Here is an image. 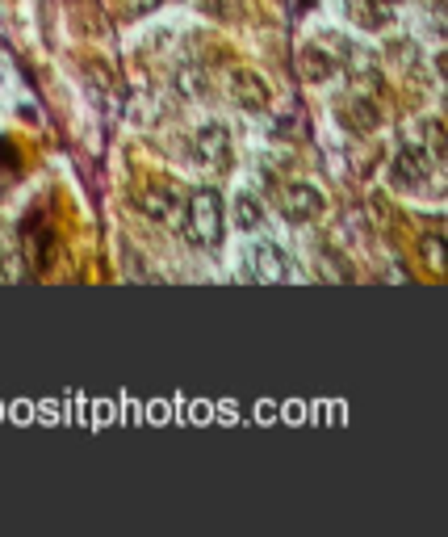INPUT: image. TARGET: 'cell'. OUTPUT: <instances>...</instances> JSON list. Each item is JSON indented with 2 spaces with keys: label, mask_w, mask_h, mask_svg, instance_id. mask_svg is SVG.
Returning a JSON list of instances; mask_svg holds the SVG:
<instances>
[{
  "label": "cell",
  "mask_w": 448,
  "mask_h": 537,
  "mask_svg": "<svg viewBox=\"0 0 448 537\" xmlns=\"http://www.w3.org/2000/svg\"><path fill=\"white\" fill-rule=\"evenodd\" d=\"M185 235L197 244V248H219L222 244V231H227V210H222V198L214 189H201L193 194L185 206Z\"/></svg>",
  "instance_id": "obj_1"
},
{
  "label": "cell",
  "mask_w": 448,
  "mask_h": 537,
  "mask_svg": "<svg viewBox=\"0 0 448 537\" xmlns=\"http://www.w3.org/2000/svg\"><path fill=\"white\" fill-rule=\"evenodd\" d=\"M193 160L206 168V173H219V176L230 168V131L222 122H206V126L193 134Z\"/></svg>",
  "instance_id": "obj_2"
},
{
  "label": "cell",
  "mask_w": 448,
  "mask_h": 537,
  "mask_svg": "<svg viewBox=\"0 0 448 537\" xmlns=\"http://www.w3.org/2000/svg\"><path fill=\"white\" fill-rule=\"evenodd\" d=\"M323 206H327V198H323V189L310 185V181H294V185L281 189V210L285 219L294 223H310L323 214Z\"/></svg>",
  "instance_id": "obj_3"
},
{
  "label": "cell",
  "mask_w": 448,
  "mask_h": 537,
  "mask_svg": "<svg viewBox=\"0 0 448 537\" xmlns=\"http://www.w3.org/2000/svg\"><path fill=\"white\" fill-rule=\"evenodd\" d=\"M227 93L230 101L239 105L243 114H264L268 110V85H264L256 72H248V67H235L227 76Z\"/></svg>",
  "instance_id": "obj_4"
},
{
  "label": "cell",
  "mask_w": 448,
  "mask_h": 537,
  "mask_svg": "<svg viewBox=\"0 0 448 537\" xmlns=\"http://www.w3.org/2000/svg\"><path fill=\"white\" fill-rule=\"evenodd\" d=\"M243 277H252V282H289V277H294V264H289V256H285L277 244L260 240V244H252V269Z\"/></svg>",
  "instance_id": "obj_5"
},
{
  "label": "cell",
  "mask_w": 448,
  "mask_h": 537,
  "mask_svg": "<svg viewBox=\"0 0 448 537\" xmlns=\"http://www.w3.org/2000/svg\"><path fill=\"white\" fill-rule=\"evenodd\" d=\"M394 185L398 189H424L427 185V173H432V155L424 147H403V152L394 155Z\"/></svg>",
  "instance_id": "obj_6"
},
{
  "label": "cell",
  "mask_w": 448,
  "mask_h": 537,
  "mask_svg": "<svg viewBox=\"0 0 448 537\" xmlns=\"http://www.w3.org/2000/svg\"><path fill=\"white\" fill-rule=\"evenodd\" d=\"M339 122L356 134H373L377 131V122H382V110L361 93V97H352V101H339Z\"/></svg>",
  "instance_id": "obj_7"
},
{
  "label": "cell",
  "mask_w": 448,
  "mask_h": 537,
  "mask_svg": "<svg viewBox=\"0 0 448 537\" xmlns=\"http://www.w3.org/2000/svg\"><path fill=\"white\" fill-rule=\"evenodd\" d=\"M176 194L172 189H142L139 194V210L147 214V219H155V223H172L176 219Z\"/></svg>",
  "instance_id": "obj_8"
},
{
  "label": "cell",
  "mask_w": 448,
  "mask_h": 537,
  "mask_svg": "<svg viewBox=\"0 0 448 537\" xmlns=\"http://www.w3.org/2000/svg\"><path fill=\"white\" fill-rule=\"evenodd\" d=\"M297 64H302V76H307L310 85H323V80L336 76V55H327V46H318V43L307 46Z\"/></svg>",
  "instance_id": "obj_9"
},
{
  "label": "cell",
  "mask_w": 448,
  "mask_h": 537,
  "mask_svg": "<svg viewBox=\"0 0 448 537\" xmlns=\"http://www.w3.org/2000/svg\"><path fill=\"white\" fill-rule=\"evenodd\" d=\"M344 59H352V85L356 88H377L382 85V72H377L373 51H365V46H348V55Z\"/></svg>",
  "instance_id": "obj_10"
},
{
  "label": "cell",
  "mask_w": 448,
  "mask_h": 537,
  "mask_svg": "<svg viewBox=\"0 0 448 537\" xmlns=\"http://www.w3.org/2000/svg\"><path fill=\"white\" fill-rule=\"evenodd\" d=\"M352 13V22L361 25V30H382L390 22V9H385V0H344Z\"/></svg>",
  "instance_id": "obj_11"
},
{
  "label": "cell",
  "mask_w": 448,
  "mask_h": 537,
  "mask_svg": "<svg viewBox=\"0 0 448 537\" xmlns=\"http://www.w3.org/2000/svg\"><path fill=\"white\" fill-rule=\"evenodd\" d=\"M264 223V210L256 194H235V227L239 231H256Z\"/></svg>",
  "instance_id": "obj_12"
},
{
  "label": "cell",
  "mask_w": 448,
  "mask_h": 537,
  "mask_svg": "<svg viewBox=\"0 0 448 537\" xmlns=\"http://www.w3.org/2000/svg\"><path fill=\"white\" fill-rule=\"evenodd\" d=\"M415 134H424V152L432 155V160H444V126H440L436 118H427L415 126Z\"/></svg>",
  "instance_id": "obj_13"
},
{
  "label": "cell",
  "mask_w": 448,
  "mask_h": 537,
  "mask_svg": "<svg viewBox=\"0 0 448 537\" xmlns=\"http://www.w3.org/2000/svg\"><path fill=\"white\" fill-rule=\"evenodd\" d=\"M385 51H390V59H398L406 72H419V67H424V55H419V46H415V43H406V38H390V46H385Z\"/></svg>",
  "instance_id": "obj_14"
},
{
  "label": "cell",
  "mask_w": 448,
  "mask_h": 537,
  "mask_svg": "<svg viewBox=\"0 0 448 537\" xmlns=\"http://www.w3.org/2000/svg\"><path fill=\"white\" fill-rule=\"evenodd\" d=\"M180 93H185V97H206V76H201V67H180Z\"/></svg>",
  "instance_id": "obj_15"
},
{
  "label": "cell",
  "mask_w": 448,
  "mask_h": 537,
  "mask_svg": "<svg viewBox=\"0 0 448 537\" xmlns=\"http://www.w3.org/2000/svg\"><path fill=\"white\" fill-rule=\"evenodd\" d=\"M424 261L432 273H444V248H440V235H427L424 240Z\"/></svg>",
  "instance_id": "obj_16"
},
{
  "label": "cell",
  "mask_w": 448,
  "mask_h": 537,
  "mask_svg": "<svg viewBox=\"0 0 448 537\" xmlns=\"http://www.w3.org/2000/svg\"><path fill=\"white\" fill-rule=\"evenodd\" d=\"M25 277V264L22 256L13 253V256H0V282H22Z\"/></svg>",
  "instance_id": "obj_17"
},
{
  "label": "cell",
  "mask_w": 448,
  "mask_h": 537,
  "mask_svg": "<svg viewBox=\"0 0 448 537\" xmlns=\"http://www.w3.org/2000/svg\"><path fill=\"white\" fill-rule=\"evenodd\" d=\"M126 5H131V13H151L160 0H126Z\"/></svg>",
  "instance_id": "obj_18"
},
{
  "label": "cell",
  "mask_w": 448,
  "mask_h": 537,
  "mask_svg": "<svg viewBox=\"0 0 448 537\" xmlns=\"http://www.w3.org/2000/svg\"><path fill=\"white\" fill-rule=\"evenodd\" d=\"M302 9H315V0H302Z\"/></svg>",
  "instance_id": "obj_19"
},
{
  "label": "cell",
  "mask_w": 448,
  "mask_h": 537,
  "mask_svg": "<svg viewBox=\"0 0 448 537\" xmlns=\"http://www.w3.org/2000/svg\"><path fill=\"white\" fill-rule=\"evenodd\" d=\"M385 5H390V0H385Z\"/></svg>",
  "instance_id": "obj_20"
}]
</instances>
